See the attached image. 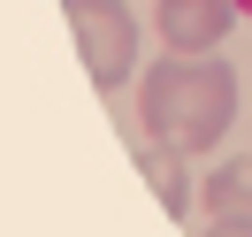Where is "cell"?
Instances as JSON below:
<instances>
[{
	"instance_id": "1",
	"label": "cell",
	"mask_w": 252,
	"mask_h": 237,
	"mask_svg": "<svg viewBox=\"0 0 252 237\" xmlns=\"http://www.w3.org/2000/svg\"><path fill=\"white\" fill-rule=\"evenodd\" d=\"M138 123L145 138H160L168 153L199 161L221 145V130L237 123V69L214 54H168L138 77Z\"/></svg>"
},
{
	"instance_id": "2",
	"label": "cell",
	"mask_w": 252,
	"mask_h": 237,
	"mask_svg": "<svg viewBox=\"0 0 252 237\" xmlns=\"http://www.w3.org/2000/svg\"><path fill=\"white\" fill-rule=\"evenodd\" d=\"M62 16H69V38H77L92 92H123L130 69H138V16L123 0H62Z\"/></svg>"
},
{
	"instance_id": "3",
	"label": "cell",
	"mask_w": 252,
	"mask_h": 237,
	"mask_svg": "<svg viewBox=\"0 0 252 237\" xmlns=\"http://www.w3.org/2000/svg\"><path fill=\"white\" fill-rule=\"evenodd\" d=\"M237 23V0H153V38L168 54H214Z\"/></svg>"
},
{
	"instance_id": "4",
	"label": "cell",
	"mask_w": 252,
	"mask_h": 237,
	"mask_svg": "<svg viewBox=\"0 0 252 237\" xmlns=\"http://www.w3.org/2000/svg\"><path fill=\"white\" fill-rule=\"evenodd\" d=\"M130 161H138V176L153 184V199L168 206V214H191V161H184V153H168L160 138H138Z\"/></svg>"
},
{
	"instance_id": "5",
	"label": "cell",
	"mask_w": 252,
	"mask_h": 237,
	"mask_svg": "<svg viewBox=\"0 0 252 237\" xmlns=\"http://www.w3.org/2000/svg\"><path fill=\"white\" fill-rule=\"evenodd\" d=\"M199 206H206V214H221V222H252V153L221 161V169L199 184Z\"/></svg>"
},
{
	"instance_id": "6",
	"label": "cell",
	"mask_w": 252,
	"mask_h": 237,
	"mask_svg": "<svg viewBox=\"0 0 252 237\" xmlns=\"http://www.w3.org/2000/svg\"><path fill=\"white\" fill-rule=\"evenodd\" d=\"M199 237H252V222H221V214H206V230Z\"/></svg>"
},
{
	"instance_id": "7",
	"label": "cell",
	"mask_w": 252,
	"mask_h": 237,
	"mask_svg": "<svg viewBox=\"0 0 252 237\" xmlns=\"http://www.w3.org/2000/svg\"><path fill=\"white\" fill-rule=\"evenodd\" d=\"M237 16H252V0H237Z\"/></svg>"
}]
</instances>
